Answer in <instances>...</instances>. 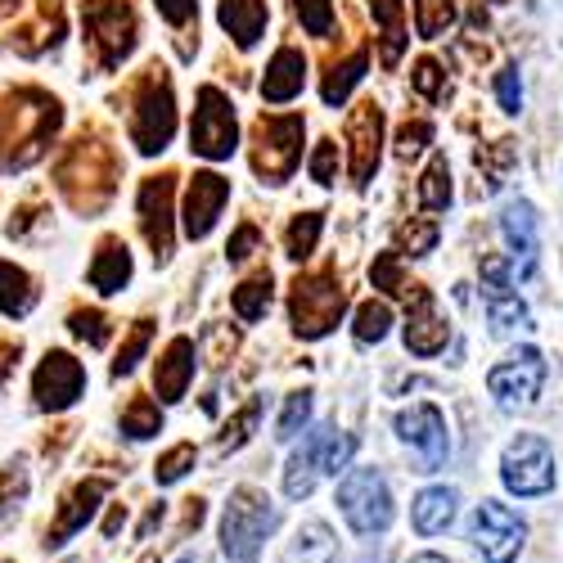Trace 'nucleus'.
Segmentation results:
<instances>
[{
    "label": "nucleus",
    "mask_w": 563,
    "mask_h": 563,
    "mask_svg": "<svg viewBox=\"0 0 563 563\" xmlns=\"http://www.w3.org/2000/svg\"><path fill=\"white\" fill-rule=\"evenodd\" d=\"M81 27H86V51L100 73H113L140 41V19L131 10V0H86Z\"/></svg>",
    "instance_id": "obj_7"
},
{
    "label": "nucleus",
    "mask_w": 563,
    "mask_h": 563,
    "mask_svg": "<svg viewBox=\"0 0 563 563\" xmlns=\"http://www.w3.org/2000/svg\"><path fill=\"white\" fill-rule=\"evenodd\" d=\"M429 140H433V126L429 122H406L401 135H397V154L410 163V158H419V154L429 150Z\"/></svg>",
    "instance_id": "obj_52"
},
{
    "label": "nucleus",
    "mask_w": 563,
    "mask_h": 563,
    "mask_svg": "<svg viewBox=\"0 0 563 563\" xmlns=\"http://www.w3.org/2000/svg\"><path fill=\"white\" fill-rule=\"evenodd\" d=\"M347 311V289H343V279L334 266H320V271H307L294 279V289H289V324H294V334L316 343L324 334H334L339 330V320Z\"/></svg>",
    "instance_id": "obj_4"
},
{
    "label": "nucleus",
    "mask_w": 563,
    "mask_h": 563,
    "mask_svg": "<svg viewBox=\"0 0 563 563\" xmlns=\"http://www.w3.org/2000/svg\"><path fill=\"white\" fill-rule=\"evenodd\" d=\"M307 419H311V393L307 388L302 393H289L285 397V410H279V419H275V438L279 442H294L307 429Z\"/></svg>",
    "instance_id": "obj_44"
},
{
    "label": "nucleus",
    "mask_w": 563,
    "mask_h": 563,
    "mask_svg": "<svg viewBox=\"0 0 563 563\" xmlns=\"http://www.w3.org/2000/svg\"><path fill=\"white\" fill-rule=\"evenodd\" d=\"M275 532H279V505L262 487H249V483L234 487L217 523L225 563H257Z\"/></svg>",
    "instance_id": "obj_2"
},
{
    "label": "nucleus",
    "mask_w": 563,
    "mask_h": 563,
    "mask_svg": "<svg viewBox=\"0 0 563 563\" xmlns=\"http://www.w3.org/2000/svg\"><path fill=\"white\" fill-rule=\"evenodd\" d=\"M195 369H199V347H195V339L176 334V339L163 347L158 365H154V393H158V401H163V406L185 401V393H190V384H195Z\"/></svg>",
    "instance_id": "obj_21"
},
{
    "label": "nucleus",
    "mask_w": 563,
    "mask_h": 563,
    "mask_svg": "<svg viewBox=\"0 0 563 563\" xmlns=\"http://www.w3.org/2000/svg\"><path fill=\"white\" fill-rule=\"evenodd\" d=\"M10 10H14V0H0V19H5Z\"/></svg>",
    "instance_id": "obj_59"
},
{
    "label": "nucleus",
    "mask_w": 563,
    "mask_h": 563,
    "mask_svg": "<svg viewBox=\"0 0 563 563\" xmlns=\"http://www.w3.org/2000/svg\"><path fill=\"white\" fill-rule=\"evenodd\" d=\"M195 122H190V150L208 163H225L240 145V122H234V104L225 90L217 86H199V100H195Z\"/></svg>",
    "instance_id": "obj_12"
},
{
    "label": "nucleus",
    "mask_w": 563,
    "mask_h": 563,
    "mask_svg": "<svg viewBox=\"0 0 563 563\" xmlns=\"http://www.w3.org/2000/svg\"><path fill=\"white\" fill-rule=\"evenodd\" d=\"M347 154H352V185H369V176L379 172L384 154V109L379 104H356L347 118Z\"/></svg>",
    "instance_id": "obj_20"
},
{
    "label": "nucleus",
    "mask_w": 563,
    "mask_h": 563,
    "mask_svg": "<svg viewBox=\"0 0 563 563\" xmlns=\"http://www.w3.org/2000/svg\"><path fill=\"white\" fill-rule=\"evenodd\" d=\"M271 298H275V275L257 271V275H249L244 285L230 294V307H234V316H240L244 324H257L271 311Z\"/></svg>",
    "instance_id": "obj_30"
},
{
    "label": "nucleus",
    "mask_w": 563,
    "mask_h": 563,
    "mask_svg": "<svg viewBox=\"0 0 563 563\" xmlns=\"http://www.w3.org/2000/svg\"><path fill=\"white\" fill-rule=\"evenodd\" d=\"M59 100L36 86L5 90L0 96V172H23L45 154V145L59 131Z\"/></svg>",
    "instance_id": "obj_1"
},
{
    "label": "nucleus",
    "mask_w": 563,
    "mask_h": 563,
    "mask_svg": "<svg viewBox=\"0 0 563 563\" xmlns=\"http://www.w3.org/2000/svg\"><path fill=\"white\" fill-rule=\"evenodd\" d=\"M388 330H393V307L388 302H361L356 307V324H352V334H356V343L361 347H369V343H384L388 339Z\"/></svg>",
    "instance_id": "obj_37"
},
{
    "label": "nucleus",
    "mask_w": 563,
    "mask_h": 563,
    "mask_svg": "<svg viewBox=\"0 0 563 563\" xmlns=\"http://www.w3.org/2000/svg\"><path fill=\"white\" fill-rule=\"evenodd\" d=\"M487 324H492V334L496 339H514V334H528L532 330V311L519 294H496L487 298Z\"/></svg>",
    "instance_id": "obj_29"
},
{
    "label": "nucleus",
    "mask_w": 563,
    "mask_h": 563,
    "mask_svg": "<svg viewBox=\"0 0 563 563\" xmlns=\"http://www.w3.org/2000/svg\"><path fill=\"white\" fill-rule=\"evenodd\" d=\"M150 343H154V320H135L131 334H126L122 347H118V356H113V379H122V374H131L140 361H145Z\"/></svg>",
    "instance_id": "obj_40"
},
{
    "label": "nucleus",
    "mask_w": 563,
    "mask_h": 563,
    "mask_svg": "<svg viewBox=\"0 0 563 563\" xmlns=\"http://www.w3.org/2000/svg\"><path fill=\"white\" fill-rule=\"evenodd\" d=\"M131 145L154 158L172 145L176 135V100H172V81L163 68H150L145 77H140L135 96H131Z\"/></svg>",
    "instance_id": "obj_8"
},
{
    "label": "nucleus",
    "mask_w": 563,
    "mask_h": 563,
    "mask_svg": "<svg viewBox=\"0 0 563 563\" xmlns=\"http://www.w3.org/2000/svg\"><path fill=\"white\" fill-rule=\"evenodd\" d=\"M172 172H158L140 185V230H145V244L154 249V262H167L176 249V234H172Z\"/></svg>",
    "instance_id": "obj_19"
},
{
    "label": "nucleus",
    "mask_w": 563,
    "mask_h": 563,
    "mask_svg": "<svg viewBox=\"0 0 563 563\" xmlns=\"http://www.w3.org/2000/svg\"><path fill=\"white\" fill-rule=\"evenodd\" d=\"M545 356L541 347H514L505 361H496L487 369V393L496 401L500 415H523L541 401V388H545Z\"/></svg>",
    "instance_id": "obj_11"
},
{
    "label": "nucleus",
    "mask_w": 563,
    "mask_h": 563,
    "mask_svg": "<svg viewBox=\"0 0 563 563\" xmlns=\"http://www.w3.org/2000/svg\"><path fill=\"white\" fill-rule=\"evenodd\" d=\"M19 356H23V343H19V339H0V384H5L10 374H14Z\"/></svg>",
    "instance_id": "obj_56"
},
{
    "label": "nucleus",
    "mask_w": 563,
    "mask_h": 563,
    "mask_svg": "<svg viewBox=\"0 0 563 563\" xmlns=\"http://www.w3.org/2000/svg\"><path fill=\"white\" fill-rule=\"evenodd\" d=\"M27 500V464L23 460H10L0 464V514H10Z\"/></svg>",
    "instance_id": "obj_46"
},
{
    "label": "nucleus",
    "mask_w": 563,
    "mask_h": 563,
    "mask_svg": "<svg viewBox=\"0 0 563 563\" xmlns=\"http://www.w3.org/2000/svg\"><path fill=\"white\" fill-rule=\"evenodd\" d=\"M257 244H262V230H257L253 221H244L240 230L230 234V244H225V257H230V262H249Z\"/></svg>",
    "instance_id": "obj_54"
},
{
    "label": "nucleus",
    "mask_w": 563,
    "mask_h": 563,
    "mask_svg": "<svg viewBox=\"0 0 563 563\" xmlns=\"http://www.w3.org/2000/svg\"><path fill=\"white\" fill-rule=\"evenodd\" d=\"M374 23L384 27V68H397L406 51V0H369Z\"/></svg>",
    "instance_id": "obj_31"
},
{
    "label": "nucleus",
    "mask_w": 563,
    "mask_h": 563,
    "mask_svg": "<svg viewBox=\"0 0 563 563\" xmlns=\"http://www.w3.org/2000/svg\"><path fill=\"white\" fill-rule=\"evenodd\" d=\"M36 298H41L36 279H32L23 266H14V262L0 257V311H5L10 320H23V316L36 307Z\"/></svg>",
    "instance_id": "obj_27"
},
{
    "label": "nucleus",
    "mask_w": 563,
    "mask_h": 563,
    "mask_svg": "<svg viewBox=\"0 0 563 563\" xmlns=\"http://www.w3.org/2000/svg\"><path fill=\"white\" fill-rule=\"evenodd\" d=\"M330 429L334 424L311 429L302 438V446L289 455V464H285V496L289 500H311V492L320 483V451H324V438H330Z\"/></svg>",
    "instance_id": "obj_24"
},
{
    "label": "nucleus",
    "mask_w": 563,
    "mask_h": 563,
    "mask_svg": "<svg viewBox=\"0 0 563 563\" xmlns=\"http://www.w3.org/2000/svg\"><path fill=\"white\" fill-rule=\"evenodd\" d=\"M113 180H118V158L96 135L90 140L81 135L59 163V190L77 212H100L113 199Z\"/></svg>",
    "instance_id": "obj_5"
},
{
    "label": "nucleus",
    "mask_w": 563,
    "mask_h": 563,
    "mask_svg": "<svg viewBox=\"0 0 563 563\" xmlns=\"http://www.w3.org/2000/svg\"><path fill=\"white\" fill-rule=\"evenodd\" d=\"M225 203H230V180L221 172H195L190 185H185V208H180L185 240H208Z\"/></svg>",
    "instance_id": "obj_18"
},
{
    "label": "nucleus",
    "mask_w": 563,
    "mask_h": 563,
    "mask_svg": "<svg viewBox=\"0 0 563 563\" xmlns=\"http://www.w3.org/2000/svg\"><path fill=\"white\" fill-rule=\"evenodd\" d=\"M500 487L519 500H537L550 496L559 487V464H554V446L541 433H519L509 438L500 451Z\"/></svg>",
    "instance_id": "obj_9"
},
{
    "label": "nucleus",
    "mask_w": 563,
    "mask_h": 563,
    "mask_svg": "<svg viewBox=\"0 0 563 563\" xmlns=\"http://www.w3.org/2000/svg\"><path fill=\"white\" fill-rule=\"evenodd\" d=\"M464 537L483 563H519V554L528 550V519L505 500H483L468 514Z\"/></svg>",
    "instance_id": "obj_10"
},
{
    "label": "nucleus",
    "mask_w": 563,
    "mask_h": 563,
    "mask_svg": "<svg viewBox=\"0 0 563 563\" xmlns=\"http://www.w3.org/2000/svg\"><path fill=\"white\" fill-rule=\"evenodd\" d=\"M307 86V59L302 51H294V45H279V51L271 55L266 64V77H262V100L266 104H289L302 96Z\"/></svg>",
    "instance_id": "obj_23"
},
{
    "label": "nucleus",
    "mask_w": 563,
    "mask_h": 563,
    "mask_svg": "<svg viewBox=\"0 0 563 563\" xmlns=\"http://www.w3.org/2000/svg\"><path fill=\"white\" fill-rule=\"evenodd\" d=\"M334 505H339V514H343L347 532L361 537V541L388 537V528L397 523L393 487H388V478L379 474V468H369V464H352L347 474H339Z\"/></svg>",
    "instance_id": "obj_3"
},
{
    "label": "nucleus",
    "mask_w": 563,
    "mask_h": 563,
    "mask_svg": "<svg viewBox=\"0 0 563 563\" xmlns=\"http://www.w3.org/2000/svg\"><path fill=\"white\" fill-rule=\"evenodd\" d=\"M118 429L131 438V442H150V438H158L163 433V406H158V397H131L126 406H122V419H118Z\"/></svg>",
    "instance_id": "obj_32"
},
{
    "label": "nucleus",
    "mask_w": 563,
    "mask_h": 563,
    "mask_svg": "<svg viewBox=\"0 0 563 563\" xmlns=\"http://www.w3.org/2000/svg\"><path fill=\"white\" fill-rule=\"evenodd\" d=\"M154 5H158L163 23H172V27L195 23V14H199V0H154Z\"/></svg>",
    "instance_id": "obj_55"
},
{
    "label": "nucleus",
    "mask_w": 563,
    "mask_h": 563,
    "mask_svg": "<svg viewBox=\"0 0 563 563\" xmlns=\"http://www.w3.org/2000/svg\"><path fill=\"white\" fill-rule=\"evenodd\" d=\"M104 496H109V483H104V478H81V483L59 500V509H55L51 528H45V541H41V545H45V550H64L73 537H81L86 523L100 514Z\"/></svg>",
    "instance_id": "obj_16"
},
{
    "label": "nucleus",
    "mask_w": 563,
    "mask_h": 563,
    "mask_svg": "<svg viewBox=\"0 0 563 563\" xmlns=\"http://www.w3.org/2000/svg\"><path fill=\"white\" fill-rule=\"evenodd\" d=\"M397 438L419 455L415 474H438V468L451 460V433H446V415L433 401H415L406 410L393 415Z\"/></svg>",
    "instance_id": "obj_13"
},
{
    "label": "nucleus",
    "mask_w": 563,
    "mask_h": 563,
    "mask_svg": "<svg viewBox=\"0 0 563 563\" xmlns=\"http://www.w3.org/2000/svg\"><path fill=\"white\" fill-rule=\"evenodd\" d=\"M86 279H90V289L104 294V298L109 294H122L131 285V249L118 240V234H104V240H100L96 257H90Z\"/></svg>",
    "instance_id": "obj_25"
},
{
    "label": "nucleus",
    "mask_w": 563,
    "mask_h": 563,
    "mask_svg": "<svg viewBox=\"0 0 563 563\" xmlns=\"http://www.w3.org/2000/svg\"><path fill=\"white\" fill-rule=\"evenodd\" d=\"M59 36H64V14H59V5H55V0H41V19L19 32L14 51H19V55H41L45 45H55Z\"/></svg>",
    "instance_id": "obj_34"
},
{
    "label": "nucleus",
    "mask_w": 563,
    "mask_h": 563,
    "mask_svg": "<svg viewBox=\"0 0 563 563\" xmlns=\"http://www.w3.org/2000/svg\"><path fill=\"white\" fill-rule=\"evenodd\" d=\"M433 244H438V221L406 225V230H401V249H406L410 257H424V253H433Z\"/></svg>",
    "instance_id": "obj_53"
},
{
    "label": "nucleus",
    "mask_w": 563,
    "mask_h": 563,
    "mask_svg": "<svg viewBox=\"0 0 563 563\" xmlns=\"http://www.w3.org/2000/svg\"><path fill=\"white\" fill-rule=\"evenodd\" d=\"M320 230H324V212H298L289 221V230H285V253L294 262H307L316 253V244H320Z\"/></svg>",
    "instance_id": "obj_36"
},
{
    "label": "nucleus",
    "mask_w": 563,
    "mask_h": 563,
    "mask_svg": "<svg viewBox=\"0 0 563 563\" xmlns=\"http://www.w3.org/2000/svg\"><path fill=\"white\" fill-rule=\"evenodd\" d=\"M365 68H369V51L361 45V51H352L343 64H334L330 73H324V81H320V100L330 104V109H339V104H347V96H352V86L365 77Z\"/></svg>",
    "instance_id": "obj_28"
},
{
    "label": "nucleus",
    "mask_w": 563,
    "mask_h": 563,
    "mask_svg": "<svg viewBox=\"0 0 563 563\" xmlns=\"http://www.w3.org/2000/svg\"><path fill=\"white\" fill-rule=\"evenodd\" d=\"M217 19L234 36L240 51H253V45L262 41V32H266V23H271V5L266 0H221Z\"/></svg>",
    "instance_id": "obj_26"
},
{
    "label": "nucleus",
    "mask_w": 563,
    "mask_h": 563,
    "mask_svg": "<svg viewBox=\"0 0 563 563\" xmlns=\"http://www.w3.org/2000/svg\"><path fill=\"white\" fill-rule=\"evenodd\" d=\"M410 81H415V90H419L424 100H442V96H446V73H442L438 59H419L415 73H410Z\"/></svg>",
    "instance_id": "obj_50"
},
{
    "label": "nucleus",
    "mask_w": 563,
    "mask_h": 563,
    "mask_svg": "<svg viewBox=\"0 0 563 563\" xmlns=\"http://www.w3.org/2000/svg\"><path fill=\"white\" fill-rule=\"evenodd\" d=\"M356 446H361L356 433H339V429H330V438H324V451H320V474H330V478L347 474L352 460H356Z\"/></svg>",
    "instance_id": "obj_42"
},
{
    "label": "nucleus",
    "mask_w": 563,
    "mask_h": 563,
    "mask_svg": "<svg viewBox=\"0 0 563 563\" xmlns=\"http://www.w3.org/2000/svg\"><path fill=\"white\" fill-rule=\"evenodd\" d=\"M294 14L311 36L334 32V0H294Z\"/></svg>",
    "instance_id": "obj_47"
},
{
    "label": "nucleus",
    "mask_w": 563,
    "mask_h": 563,
    "mask_svg": "<svg viewBox=\"0 0 563 563\" xmlns=\"http://www.w3.org/2000/svg\"><path fill=\"white\" fill-rule=\"evenodd\" d=\"M369 279H374V289H384L393 298H406L410 285H406V275H401V253H379L369 266Z\"/></svg>",
    "instance_id": "obj_45"
},
{
    "label": "nucleus",
    "mask_w": 563,
    "mask_h": 563,
    "mask_svg": "<svg viewBox=\"0 0 563 563\" xmlns=\"http://www.w3.org/2000/svg\"><path fill=\"white\" fill-rule=\"evenodd\" d=\"M455 514H460V487L438 483V487H424V492L410 500V528H415L419 537H429V541H433V537L451 532Z\"/></svg>",
    "instance_id": "obj_22"
},
{
    "label": "nucleus",
    "mask_w": 563,
    "mask_h": 563,
    "mask_svg": "<svg viewBox=\"0 0 563 563\" xmlns=\"http://www.w3.org/2000/svg\"><path fill=\"white\" fill-rule=\"evenodd\" d=\"M500 234L509 244V271H514V285L519 279L537 275V257H541V217L528 199H509L500 208Z\"/></svg>",
    "instance_id": "obj_15"
},
{
    "label": "nucleus",
    "mask_w": 563,
    "mask_h": 563,
    "mask_svg": "<svg viewBox=\"0 0 563 563\" xmlns=\"http://www.w3.org/2000/svg\"><path fill=\"white\" fill-rule=\"evenodd\" d=\"M81 397H86V365L73 352H59V347L45 352L36 374H32V401H36V410L59 415V410H73Z\"/></svg>",
    "instance_id": "obj_14"
},
{
    "label": "nucleus",
    "mask_w": 563,
    "mask_h": 563,
    "mask_svg": "<svg viewBox=\"0 0 563 563\" xmlns=\"http://www.w3.org/2000/svg\"><path fill=\"white\" fill-rule=\"evenodd\" d=\"M195 464H199V446H195V442H176V446H167V451L158 455L154 483H158V487H176Z\"/></svg>",
    "instance_id": "obj_39"
},
{
    "label": "nucleus",
    "mask_w": 563,
    "mask_h": 563,
    "mask_svg": "<svg viewBox=\"0 0 563 563\" xmlns=\"http://www.w3.org/2000/svg\"><path fill=\"white\" fill-rule=\"evenodd\" d=\"M455 0H415V27L424 41H438L455 27Z\"/></svg>",
    "instance_id": "obj_38"
},
{
    "label": "nucleus",
    "mask_w": 563,
    "mask_h": 563,
    "mask_svg": "<svg viewBox=\"0 0 563 563\" xmlns=\"http://www.w3.org/2000/svg\"><path fill=\"white\" fill-rule=\"evenodd\" d=\"M419 208L424 212H446L451 208V163L442 154H433V163L424 167V176H419Z\"/></svg>",
    "instance_id": "obj_35"
},
{
    "label": "nucleus",
    "mask_w": 563,
    "mask_h": 563,
    "mask_svg": "<svg viewBox=\"0 0 563 563\" xmlns=\"http://www.w3.org/2000/svg\"><path fill=\"white\" fill-rule=\"evenodd\" d=\"M163 519H167V505L158 500V505H154V509L145 514V523L135 528V541H150V532H154V528H163Z\"/></svg>",
    "instance_id": "obj_57"
},
{
    "label": "nucleus",
    "mask_w": 563,
    "mask_h": 563,
    "mask_svg": "<svg viewBox=\"0 0 563 563\" xmlns=\"http://www.w3.org/2000/svg\"><path fill=\"white\" fill-rule=\"evenodd\" d=\"M302 135L307 118L302 113H262L253 126V172L262 185H285L298 163H302Z\"/></svg>",
    "instance_id": "obj_6"
},
{
    "label": "nucleus",
    "mask_w": 563,
    "mask_h": 563,
    "mask_svg": "<svg viewBox=\"0 0 563 563\" xmlns=\"http://www.w3.org/2000/svg\"><path fill=\"white\" fill-rule=\"evenodd\" d=\"M406 563H455V559H446V554H438V550H419V554H410Z\"/></svg>",
    "instance_id": "obj_58"
},
{
    "label": "nucleus",
    "mask_w": 563,
    "mask_h": 563,
    "mask_svg": "<svg viewBox=\"0 0 563 563\" xmlns=\"http://www.w3.org/2000/svg\"><path fill=\"white\" fill-rule=\"evenodd\" d=\"M68 330H73V339H81L86 347H104V343L113 339V320H109L100 307H77V311L68 316Z\"/></svg>",
    "instance_id": "obj_41"
},
{
    "label": "nucleus",
    "mask_w": 563,
    "mask_h": 563,
    "mask_svg": "<svg viewBox=\"0 0 563 563\" xmlns=\"http://www.w3.org/2000/svg\"><path fill=\"white\" fill-rule=\"evenodd\" d=\"M474 163H478V172H487L483 195H496L500 185H505V176H509V167H514V145H509V140H496L492 150H478L474 154Z\"/></svg>",
    "instance_id": "obj_43"
},
{
    "label": "nucleus",
    "mask_w": 563,
    "mask_h": 563,
    "mask_svg": "<svg viewBox=\"0 0 563 563\" xmlns=\"http://www.w3.org/2000/svg\"><path fill=\"white\" fill-rule=\"evenodd\" d=\"M307 172H311L316 185H334L339 180V145H334V140H320V145L311 150Z\"/></svg>",
    "instance_id": "obj_49"
},
{
    "label": "nucleus",
    "mask_w": 563,
    "mask_h": 563,
    "mask_svg": "<svg viewBox=\"0 0 563 563\" xmlns=\"http://www.w3.org/2000/svg\"><path fill=\"white\" fill-rule=\"evenodd\" d=\"M334 554V532L324 528V523H307L298 532V559L302 563H320V559H330Z\"/></svg>",
    "instance_id": "obj_48"
},
{
    "label": "nucleus",
    "mask_w": 563,
    "mask_h": 563,
    "mask_svg": "<svg viewBox=\"0 0 563 563\" xmlns=\"http://www.w3.org/2000/svg\"><path fill=\"white\" fill-rule=\"evenodd\" d=\"M262 397H249L240 410H234L230 419H225V429H221V438H217V455H234V451H244L249 442H253V433H257V424H262Z\"/></svg>",
    "instance_id": "obj_33"
},
{
    "label": "nucleus",
    "mask_w": 563,
    "mask_h": 563,
    "mask_svg": "<svg viewBox=\"0 0 563 563\" xmlns=\"http://www.w3.org/2000/svg\"><path fill=\"white\" fill-rule=\"evenodd\" d=\"M496 100H500L505 113L523 109V77H519V68H500L496 73Z\"/></svg>",
    "instance_id": "obj_51"
},
{
    "label": "nucleus",
    "mask_w": 563,
    "mask_h": 563,
    "mask_svg": "<svg viewBox=\"0 0 563 563\" xmlns=\"http://www.w3.org/2000/svg\"><path fill=\"white\" fill-rule=\"evenodd\" d=\"M68 563H77V559H68Z\"/></svg>",
    "instance_id": "obj_60"
},
{
    "label": "nucleus",
    "mask_w": 563,
    "mask_h": 563,
    "mask_svg": "<svg viewBox=\"0 0 563 563\" xmlns=\"http://www.w3.org/2000/svg\"><path fill=\"white\" fill-rule=\"evenodd\" d=\"M406 352L410 356H442L446 352V343H451V324L442 320V311H438V298L429 294V289H419V285H410V294H406Z\"/></svg>",
    "instance_id": "obj_17"
}]
</instances>
